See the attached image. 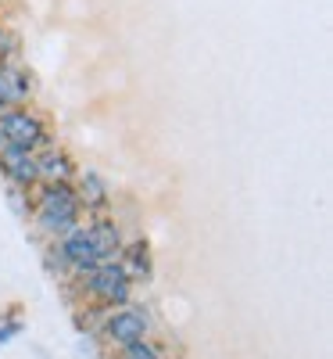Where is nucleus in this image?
Instances as JSON below:
<instances>
[{
  "mask_svg": "<svg viewBox=\"0 0 333 359\" xmlns=\"http://www.w3.org/2000/svg\"><path fill=\"white\" fill-rule=\"evenodd\" d=\"M86 233H90V241H94V248H97L101 262L115 259V252L122 248V237H118V226H115V223H108V219L94 223V226H90Z\"/></svg>",
  "mask_w": 333,
  "mask_h": 359,
  "instance_id": "7",
  "label": "nucleus"
},
{
  "mask_svg": "<svg viewBox=\"0 0 333 359\" xmlns=\"http://www.w3.org/2000/svg\"><path fill=\"white\" fill-rule=\"evenodd\" d=\"M126 277H143L147 269H150V262H147V248L143 245H133L129 252H126Z\"/></svg>",
  "mask_w": 333,
  "mask_h": 359,
  "instance_id": "11",
  "label": "nucleus"
},
{
  "mask_svg": "<svg viewBox=\"0 0 333 359\" xmlns=\"http://www.w3.org/2000/svg\"><path fill=\"white\" fill-rule=\"evenodd\" d=\"M62 259H65L72 269H79V273H90V269L101 266V255H97L94 241H90V233L79 230V226L65 233V241H62Z\"/></svg>",
  "mask_w": 333,
  "mask_h": 359,
  "instance_id": "4",
  "label": "nucleus"
},
{
  "mask_svg": "<svg viewBox=\"0 0 333 359\" xmlns=\"http://www.w3.org/2000/svg\"><path fill=\"white\" fill-rule=\"evenodd\" d=\"M36 172H40V176H47L50 184H65V180L72 176V162H69L62 151H50V155L36 158Z\"/></svg>",
  "mask_w": 333,
  "mask_h": 359,
  "instance_id": "10",
  "label": "nucleus"
},
{
  "mask_svg": "<svg viewBox=\"0 0 333 359\" xmlns=\"http://www.w3.org/2000/svg\"><path fill=\"white\" fill-rule=\"evenodd\" d=\"M18 331H22V323H18V320L4 323V327H0V345H8V341H11V338H15Z\"/></svg>",
  "mask_w": 333,
  "mask_h": 359,
  "instance_id": "13",
  "label": "nucleus"
},
{
  "mask_svg": "<svg viewBox=\"0 0 333 359\" xmlns=\"http://www.w3.org/2000/svg\"><path fill=\"white\" fill-rule=\"evenodd\" d=\"M0 115H4V101H0Z\"/></svg>",
  "mask_w": 333,
  "mask_h": 359,
  "instance_id": "14",
  "label": "nucleus"
},
{
  "mask_svg": "<svg viewBox=\"0 0 333 359\" xmlns=\"http://www.w3.org/2000/svg\"><path fill=\"white\" fill-rule=\"evenodd\" d=\"M0 169L8 172L11 184L18 187H29V184H36L40 172H36V155L33 151H22V147H11L4 144V151H0Z\"/></svg>",
  "mask_w": 333,
  "mask_h": 359,
  "instance_id": "5",
  "label": "nucleus"
},
{
  "mask_svg": "<svg viewBox=\"0 0 333 359\" xmlns=\"http://www.w3.org/2000/svg\"><path fill=\"white\" fill-rule=\"evenodd\" d=\"M86 287L104 306H126L129 302V277H126L122 262H101L97 269H90Z\"/></svg>",
  "mask_w": 333,
  "mask_h": 359,
  "instance_id": "2",
  "label": "nucleus"
},
{
  "mask_svg": "<svg viewBox=\"0 0 333 359\" xmlns=\"http://www.w3.org/2000/svg\"><path fill=\"white\" fill-rule=\"evenodd\" d=\"M29 97V79L18 69H0V101L8 104H22Z\"/></svg>",
  "mask_w": 333,
  "mask_h": 359,
  "instance_id": "8",
  "label": "nucleus"
},
{
  "mask_svg": "<svg viewBox=\"0 0 333 359\" xmlns=\"http://www.w3.org/2000/svg\"><path fill=\"white\" fill-rule=\"evenodd\" d=\"M0 137H4V144H11V147L33 151L36 144L47 140V130H43V123H40L33 111L15 108V111H4V115H0Z\"/></svg>",
  "mask_w": 333,
  "mask_h": 359,
  "instance_id": "3",
  "label": "nucleus"
},
{
  "mask_svg": "<svg viewBox=\"0 0 333 359\" xmlns=\"http://www.w3.org/2000/svg\"><path fill=\"white\" fill-rule=\"evenodd\" d=\"M36 219L43 230L50 233H69L79 223V198L69 184H50L40 194V208H36Z\"/></svg>",
  "mask_w": 333,
  "mask_h": 359,
  "instance_id": "1",
  "label": "nucleus"
},
{
  "mask_svg": "<svg viewBox=\"0 0 333 359\" xmlns=\"http://www.w3.org/2000/svg\"><path fill=\"white\" fill-rule=\"evenodd\" d=\"M147 334V316L140 309H118L111 320H108V338L118 341V345H133V341H143Z\"/></svg>",
  "mask_w": 333,
  "mask_h": 359,
  "instance_id": "6",
  "label": "nucleus"
},
{
  "mask_svg": "<svg viewBox=\"0 0 333 359\" xmlns=\"http://www.w3.org/2000/svg\"><path fill=\"white\" fill-rule=\"evenodd\" d=\"M122 359H158V352L147 341H133V345H122Z\"/></svg>",
  "mask_w": 333,
  "mask_h": 359,
  "instance_id": "12",
  "label": "nucleus"
},
{
  "mask_svg": "<svg viewBox=\"0 0 333 359\" xmlns=\"http://www.w3.org/2000/svg\"><path fill=\"white\" fill-rule=\"evenodd\" d=\"M76 198H79V205H86V208H101V205L108 201L104 180H101L97 172H83V176H79V191H76Z\"/></svg>",
  "mask_w": 333,
  "mask_h": 359,
  "instance_id": "9",
  "label": "nucleus"
}]
</instances>
